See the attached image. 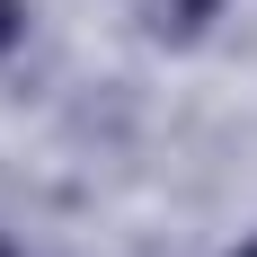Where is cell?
<instances>
[{
    "label": "cell",
    "instance_id": "cell-1",
    "mask_svg": "<svg viewBox=\"0 0 257 257\" xmlns=\"http://www.w3.org/2000/svg\"><path fill=\"white\" fill-rule=\"evenodd\" d=\"M133 9H142V27H151L160 45H186V36H204L222 18V0H133Z\"/></svg>",
    "mask_w": 257,
    "mask_h": 257
},
{
    "label": "cell",
    "instance_id": "cell-2",
    "mask_svg": "<svg viewBox=\"0 0 257 257\" xmlns=\"http://www.w3.org/2000/svg\"><path fill=\"white\" fill-rule=\"evenodd\" d=\"M18 36H27V0H0V53H18Z\"/></svg>",
    "mask_w": 257,
    "mask_h": 257
},
{
    "label": "cell",
    "instance_id": "cell-3",
    "mask_svg": "<svg viewBox=\"0 0 257 257\" xmlns=\"http://www.w3.org/2000/svg\"><path fill=\"white\" fill-rule=\"evenodd\" d=\"M0 257H18V239H9V231H0Z\"/></svg>",
    "mask_w": 257,
    "mask_h": 257
},
{
    "label": "cell",
    "instance_id": "cell-4",
    "mask_svg": "<svg viewBox=\"0 0 257 257\" xmlns=\"http://www.w3.org/2000/svg\"><path fill=\"white\" fill-rule=\"evenodd\" d=\"M231 257H257V239H239V248H231Z\"/></svg>",
    "mask_w": 257,
    "mask_h": 257
}]
</instances>
